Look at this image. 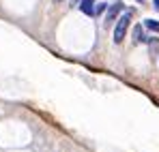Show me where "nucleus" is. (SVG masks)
I'll list each match as a JSON object with an SVG mask.
<instances>
[{
	"mask_svg": "<svg viewBox=\"0 0 159 152\" xmlns=\"http://www.w3.org/2000/svg\"><path fill=\"white\" fill-rule=\"evenodd\" d=\"M131 11H125L120 17H118V24L114 28V43H123V39H125V34H127V30H129V24H131Z\"/></svg>",
	"mask_w": 159,
	"mask_h": 152,
	"instance_id": "nucleus-1",
	"label": "nucleus"
},
{
	"mask_svg": "<svg viewBox=\"0 0 159 152\" xmlns=\"http://www.w3.org/2000/svg\"><path fill=\"white\" fill-rule=\"evenodd\" d=\"M123 11H125V4H123V2H114L112 7H107V11H106V26H110L114 20H118Z\"/></svg>",
	"mask_w": 159,
	"mask_h": 152,
	"instance_id": "nucleus-2",
	"label": "nucleus"
},
{
	"mask_svg": "<svg viewBox=\"0 0 159 152\" xmlns=\"http://www.w3.org/2000/svg\"><path fill=\"white\" fill-rule=\"evenodd\" d=\"M148 43V37L144 34V30H142V26H135L133 28V43Z\"/></svg>",
	"mask_w": 159,
	"mask_h": 152,
	"instance_id": "nucleus-3",
	"label": "nucleus"
},
{
	"mask_svg": "<svg viewBox=\"0 0 159 152\" xmlns=\"http://www.w3.org/2000/svg\"><path fill=\"white\" fill-rule=\"evenodd\" d=\"M80 9H82L86 15L93 17V15H95V0H82V2H80Z\"/></svg>",
	"mask_w": 159,
	"mask_h": 152,
	"instance_id": "nucleus-4",
	"label": "nucleus"
},
{
	"mask_svg": "<svg viewBox=\"0 0 159 152\" xmlns=\"http://www.w3.org/2000/svg\"><path fill=\"white\" fill-rule=\"evenodd\" d=\"M148 47H151V56L159 54V39H148Z\"/></svg>",
	"mask_w": 159,
	"mask_h": 152,
	"instance_id": "nucleus-5",
	"label": "nucleus"
},
{
	"mask_svg": "<svg viewBox=\"0 0 159 152\" xmlns=\"http://www.w3.org/2000/svg\"><path fill=\"white\" fill-rule=\"evenodd\" d=\"M144 26H146L151 32H159V22H155V20H146V22H144Z\"/></svg>",
	"mask_w": 159,
	"mask_h": 152,
	"instance_id": "nucleus-6",
	"label": "nucleus"
},
{
	"mask_svg": "<svg viewBox=\"0 0 159 152\" xmlns=\"http://www.w3.org/2000/svg\"><path fill=\"white\" fill-rule=\"evenodd\" d=\"M106 11V2H99L97 7H95V15H99V13H103Z\"/></svg>",
	"mask_w": 159,
	"mask_h": 152,
	"instance_id": "nucleus-7",
	"label": "nucleus"
},
{
	"mask_svg": "<svg viewBox=\"0 0 159 152\" xmlns=\"http://www.w3.org/2000/svg\"><path fill=\"white\" fill-rule=\"evenodd\" d=\"M153 2H155V9L159 11V0H153Z\"/></svg>",
	"mask_w": 159,
	"mask_h": 152,
	"instance_id": "nucleus-8",
	"label": "nucleus"
},
{
	"mask_svg": "<svg viewBox=\"0 0 159 152\" xmlns=\"http://www.w3.org/2000/svg\"><path fill=\"white\" fill-rule=\"evenodd\" d=\"M80 2H82V0H71V4H80Z\"/></svg>",
	"mask_w": 159,
	"mask_h": 152,
	"instance_id": "nucleus-9",
	"label": "nucleus"
},
{
	"mask_svg": "<svg viewBox=\"0 0 159 152\" xmlns=\"http://www.w3.org/2000/svg\"><path fill=\"white\" fill-rule=\"evenodd\" d=\"M56 2H62V0H56Z\"/></svg>",
	"mask_w": 159,
	"mask_h": 152,
	"instance_id": "nucleus-10",
	"label": "nucleus"
}]
</instances>
